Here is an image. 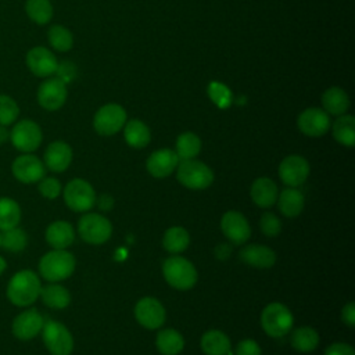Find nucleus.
<instances>
[{
	"mask_svg": "<svg viewBox=\"0 0 355 355\" xmlns=\"http://www.w3.org/2000/svg\"><path fill=\"white\" fill-rule=\"evenodd\" d=\"M39 276L31 269L17 272L7 284V297L17 306L32 305L40 295Z\"/></svg>",
	"mask_w": 355,
	"mask_h": 355,
	"instance_id": "f257e3e1",
	"label": "nucleus"
},
{
	"mask_svg": "<svg viewBox=\"0 0 355 355\" xmlns=\"http://www.w3.org/2000/svg\"><path fill=\"white\" fill-rule=\"evenodd\" d=\"M76 266L75 257L67 250H51L39 261V272L43 279L57 283L68 279Z\"/></svg>",
	"mask_w": 355,
	"mask_h": 355,
	"instance_id": "f03ea898",
	"label": "nucleus"
},
{
	"mask_svg": "<svg viewBox=\"0 0 355 355\" xmlns=\"http://www.w3.org/2000/svg\"><path fill=\"white\" fill-rule=\"evenodd\" d=\"M162 275L165 282L176 290H189L197 283L198 275L196 266L184 257L172 255L162 263Z\"/></svg>",
	"mask_w": 355,
	"mask_h": 355,
	"instance_id": "7ed1b4c3",
	"label": "nucleus"
},
{
	"mask_svg": "<svg viewBox=\"0 0 355 355\" xmlns=\"http://www.w3.org/2000/svg\"><path fill=\"white\" fill-rule=\"evenodd\" d=\"M176 169L179 183L190 190H204L214 182L212 169L196 158L179 161Z\"/></svg>",
	"mask_w": 355,
	"mask_h": 355,
	"instance_id": "20e7f679",
	"label": "nucleus"
},
{
	"mask_svg": "<svg viewBox=\"0 0 355 355\" xmlns=\"http://www.w3.org/2000/svg\"><path fill=\"white\" fill-rule=\"evenodd\" d=\"M294 318L291 311L282 302H270L268 304L261 313V326L262 330L273 337L279 338L293 329Z\"/></svg>",
	"mask_w": 355,
	"mask_h": 355,
	"instance_id": "39448f33",
	"label": "nucleus"
},
{
	"mask_svg": "<svg viewBox=\"0 0 355 355\" xmlns=\"http://www.w3.org/2000/svg\"><path fill=\"white\" fill-rule=\"evenodd\" d=\"M42 337L51 355H71L73 349V337L61 322L44 320Z\"/></svg>",
	"mask_w": 355,
	"mask_h": 355,
	"instance_id": "423d86ee",
	"label": "nucleus"
},
{
	"mask_svg": "<svg viewBox=\"0 0 355 355\" xmlns=\"http://www.w3.org/2000/svg\"><path fill=\"white\" fill-rule=\"evenodd\" d=\"M64 201L75 212H86L96 204V191L85 179H72L64 187Z\"/></svg>",
	"mask_w": 355,
	"mask_h": 355,
	"instance_id": "0eeeda50",
	"label": "nucleus"
},
{
	"mask_svg": "<svg viewBox=\"0 0 355 355\" xmlns=\"http://www.w3.org/2000/svg\"><path fill=\"white\" fill-rule=\"evenodd\" d=\"M78 233L83 241L98 245L111 237L112 225L100 214H85L78 222Z\"/></svg>",
	"mask_w": 355,
	"mask_h": 355,
	"instance_id": "6e6552de",
	"label": "nucleus"
},
{
	"mask_svg": "<svg viewBox=\"0 0 355 355\" xmlns=\"http://www.w3.org/2000/svg\"><path fill=\"white\" fill-rule=\"evenodd\" d=\"M126 123V111L122 105L110 103L100 107L93 118L94 130L101 136H112L118 133Z\"/></svg>",
	"mask_w": 355,
	"mask_h": 355,
	"instance_id": "1a4fd4ad",
	"label": "nucleus"
},
{
	"mask_svg": "<svg viewBox=\"0 0 355 355\" xmlns=\"http://www.w3.org/2000/svg\"><path fill=\"white\" fill-rule=\"evenodd\" d=\"M42 137L40 126L31 119H22L17 122L10 132V140L12 146L22 153L35 151L40 146Z\"/></svg>",
	"mask_w": 355,
	"mask_h": 355,
	"instance_id": "9d476101",
	"label": "nucleus"
},
{
	"mask_svg": "<svg viewBox=\"0 0 355 355\" xmlns=\"http://www.w3.org/2000/svg\"><path fill=\"white\" fill-rule=\"evenodd\" d=\"M136 320L148 330L159 329L166 318L164 305L154 297L140 298L135 305Z\"/></svg>",
	"mask_w": 355,
	"mask_h": 355,
	"instance_id": "9b49d317",
	"label": "nucleus"
},
{
	"mask_svg": "<svg viewBox=\"0 0 355 355\" xmlns=\"http://www.w3.org/2000/svg\"><path fill=\"white\" fill-rule=\"evenodd\" d=\"M330 115L318 107L304 110L297 118V126L301 133L309 137H320L330 129Z\"/></svg>",
	"mask_w": 355,
	"mask_h": 355,
	"instance_id": "f8f14e48",
	"label": "nucleus"
},
{
	"mask_svg": "<svg viewBox=\"0 0 355 355\" xmlns=\"http://www.w3.org/2000/svg\"><path fill=\"white\" fill-rule=\"evenodd\" d=\"M67 85L57 76L44 79L37 89V103L47 111L61 108L67 100Z\"/></svg>",
	"mask_w": 355,
	"mask_h": 355,
	"instance_id": "ddd939ff",
	"label": "nucleus"
},
{
	"mask_svg": "<svg viewBox=\"0 0 355 355\" xmlns=\"http://www.w3.org/2000/svg\"><path fill=\"white\" fill-rule=\"evenodd\" d=\"M308 161L297 154L287 155L279 165V176L282 182L288 187L301 186L309 176Z\"/></svg>",
	"mask_w": 355,
	"mask_h": 355,
	"instance_id": "4468645a",
	"label": "nucleus"
},
{
	"mask_svg": "<svg viewBox=\"0 0 355 355\" xmlns=\"http://www.w3.org/2000/svg\"><path fill=\"white\" fill-rule=\"evenodd\" d=\"M12 175L17 180L31 184L44 178V164L36 155L25 153L17 157L11 165Z\"/></svg>",
	"mask_w": 355,
	"mask_h": 355,
	"instance_id": "2eb2a0df",
	"label": "nucleus"
},
{
	"mask_svg": "<svg viewBox=\"0 0 355 355\" xmlns=\"http://www.w3.org/2000/svg\"><path fill=\"white\" fill-rule=\"evenodd\" d=\"M220 230L233 244H243L251 237V226L239 211H227L220 219Z\"/></svg>",
	"mask_w": 355,
	"mask_h": 355,
	"instance_id": "dca6fc26",
	"label": "nucleus"
},
{
	"mask_svg": "<svg viewBox=\"0 0 355 355\" xmlns=\"http://www.w3.org/2000/svg\"><path fill=\"white\" fill-rule=\"evenodd\" d=\"M26 65L33 75L39 78H49L55 73L58 61L49 49L36 46L26 53Z\"/></svg>",
	"mask_w": 355,
	"mask_h": 355,
	"instance_id": "f3484780",
	"label": "nucleus"
},
{
	"mask_svg": "<svg viewBox=\"0 0 355 355\" xmlns=\"http://www.w3.org/2000/svg\"><path fill=\"white\" fill-rule=\"evenodd\" d=\"M44 319L36 308H29L21 312L12 322V334L22 340L28 341L36 337L43 327Z\"/></svg>",
	"mask_w": 355,
	"mask_h": 355,
	"instance_id": "a211bd4d",
	"label": "nucleus"
},
{
	"mask_svg": "<svg viewBox=\"0 0 355 355\" xmlns=\"http://www.w3.org/2000/svg\"><path fill=\"white\" fill-rule=\"evenodd\" d=\"M179 157L176 155L175 150L171 148H159L153 151L147 161H146V168L147 172L158 179L169 176L172 172H175L178 164H179Z\"/></svg>",
	"mask_w": 355,
	"mask_h": 355,
	"instance_id": "6ab92c4d",
	"label": "nucleus"
},
{
	"mask_svg": "<svg viewBox=\"0 0 355 355\" xmlns=\"http://www.w3.org/2000/svg\"><path fill=\"white\" fill-rule=\"evenodd\" d=\"M72 161V148L68 143L55 140L44 151V166L53 172H64Z\"/></svg>",
	"mask_w": 355,
	"mask_h": 355,
	"instance_id": "aec40b11",
	"label": "nucleus"
},
{
	"mask_svg": "<svg viewBox=\"0 0 355 355\" xmlns=\"http://www.w3.org/2000/svg\"><path fill=\"white\" fill-rule=\"evenodd\" d=\"M240 259L254 268L266 269L275 265L276 254L270 247L262 244H250L240 250L239 252Z\"/></svg>",
	"mask_w": 355,
	"mask_h": 355,
	"instance_id": "412c9836",
	"label": "nucleus"
},
{
	"mask_svg": "<svg viewBox=\"0 0 355 355\" xmlns=\"http://www.w3.org/2000/svg\"><path fill=\"white\" fill-rule=\"evenodd\" d=\"M251 200L261 208H270L276 204L279 189L277 184L269 178H258L252 182L250 189Z\"/></svg>",
	"mask_w": 355,
	"mask_h": 355,
	"instance_id": "4be33fe9",
	"label": "nucleus"
},
{
	"mask_svg": "<svg viewBox=\"0 0 355 355\" xmlns=\"http://www.w3.org/2000/svg\"><path fill=\"white\" fill-rule=\"evenodd\" d=\"M75 240V230L71 223L65 220H55L46 229V241L54 250H65Z\"/></svg>",
	"mask_w": 355,
	"mask_h": 355,
	"instance_id": "5701e85b",
	"label": "nucleus"
},
{
	"mask_svg": "<svg viewBox=\"0 0 355 355\" xmlns=\"http://www.w3.org/2000/svg\"><path fill=\"white\" fill-rule=\"evenodd\" d=\"M200 345L205 355H232L229 337L216 329L205 331L200 340Z\"/></svg>",
	"mask_w": 355,
	"mask_h": 355,
	"instance_id": "b1692460",
	"label": "nucleus"
},
{
	"mask_svg": "<svg viewBox=\"0 0 355 355\" xmlns=\"http://www.w3.org/2000/svg\"><path fill=\"white\" fill-rule=\"evenodd\" d=\"M277 207L280 212L287 218H297L305 207L304 194L297 187H288L277 196Z\"/></svg>",
	"mask_w": 355,
	"mask_h": 355,
	"instance_id": "393cba45",
	"label": "nucleus"
},
{
	"mask_svg": "<svg viewBox=\"0 0 355 355\" xmlns=\"http://www.w3.org/2000/svg\"><path fill=\"white\" fill-rule=\"evenodd\" d=\"M322 105L329 115L340 116L349 108V97L341 87L331 86L323 92Z\"/></svg>",
	"mask_w": 355,
	"mask_h": 355,
	"instance_id": "a878e982",
	"label": "nucleus"
},
{
	"mask_svg": "<svg viewBox=\"0 0 355 355\" xmlns=\"http://www.w3.org/2000/svg\"><path fill=\"white\" fill-rule=\"evenodd\" d=\"M123 137L132 148H143L151 140L148 126L140 119H130L123 125Z\"/></svg>",
	"mask_w": 355,
	"mask_h": 355,
	"instance_id": "bb28decb",
	"label": "nucleus"
},
{
	"mask_svg": "<svg viewBox=\"0 0 355 355\" xmlns=\"http://www.w3.org/2000/svg\"><path fill=\"white\" fill-rule=\"evenodd\" d=\"M330 128L337 143L345 147H352L355 144V118L352 115L343 114L337 116Z\"/></svg>",
	"mask_w": 355,
	"mask_h": 355,
	"instance_id": "cd10ccee",
	"label": "nucleus"
},
{
	"mask_svg": "<svg viewBox=\"0 0 355 355\" xmlns=\"http://www.w3.org/2000/svg\"><path fill=\"white\" fill-rule=\"evenodd\" d=\"M155 345L162 355H178L184 348V338L175 329H162L157 334Z\"/></svg>",
	"mask_w": 355,
	"mask_h": 355,
	"instance_id": "c85d7f7f",
	"label": "nucleus"
},
{
	"mask_svg": "<svg viewBox=\"0 0 355 355\" xmlns=\"http://www.w3.org/2000/svg\"><path fill=\"white\" fill-rule=\"evenodd\" d=\"M290 343L293 348L298 352H312L319 345V334L311 326H301L293 330L290 336Z\"/></svg>",
	"mask_w": 355,
	"mask_h": 355,
	"instance_id": "c756f323",
	"label": "nucleus"
},
{
	"mask_svg": "<svg viewBox=\"0 0 355 355\" xmlns=\"http://www.w3.org/2000/svg\"><path fill=\"white\" fill-rule=\"evenodd\" d=\"M42 301L54 309H64L69 305L71 302V294L69 291L58 284V283H49L40 288V295Z\"/></svg>",
	"mask_w": 355,
	"mask_h": 355,
	"instance_id": "7c9ffc66",
	"label": "nucleus"
},
{
	"mask_svg": "<svg viewBox=\"0 0 355 355\" xmlns=\"http://www.w3.org/2000/svg\"><path fill=\"white\" fill-rule=\"evenodd\" d=\"M189 244H190V234L182 226H171L164 233L162 245L168 252L173 255L183 252L189 247Z\"/></svg>",
	"mask_w": 355,
	"mask_h": 355,
	"instance_id": "2f4dec72",
	"label": "nucleus"
},
{
	"mask_svg": "<svg viewBox=\"0 0 355 355\" xmlns=\"http://www.w3.org/2000/svg\"><path fill=\"white\" fill-rule=\"evenodd\" d=\"M201 139L193 132H183L178 136L175 144V153L179 159H193L201 151Z\"/></svg>",
	"mask_w": 355,
	"mask_h": 355,
	"instance_id": "473e14b6",
	"label": "nucleus"
},
{
	"mask_svg": "<svg viewBox=\"0 0 355 355\" xmlns=\"http://www.w3.org/2000/svg\"><path fill=\"white\" fill-rule=\"evenodd\" d=\"M21 220V208L17 201L8 197L0 198V230L18 226Z\"/></svg>",
	"mask_w": 355,
	"mask_h": 355,
	"instance_id": "72a5a7b5",
	"label": "nucleus"
},
{
	"mask_svg": "<svg viewBox=\"0 0 355 355\" xmlns=\"http://www.w3.org/2000/svg\"><path fill=\"white\" fill-rule=\"evenodd\" d=\"M25 11L37 25H44L53 18V4L50 0H26Z\"/></svg>",
	"mask_w": 355,
	"mask_h": 355,
	"instance_id": "f704fd0d",
	"label": "nucleus"
},
{
	"mask_svg": "<svg viewBox=\"0 0 355 355\" xmlns=\"http://www.w3.org/2000/svg\"><path fill=\"white\" fill-rule=\"evenodd\" d=\"M28 236L24 229L15 226L0 233V247L10 252H19L26 247Z\"/></svg>",
	"mask_w": 355,
	"mask_h": 355,
	"instance_id": "c9c22d12",
	"label": "nucleus"
},
{
	"mask_svg": "<svg viewBox=\"0 0 355 355\" xmlns=\"http://www.w3.org/2000/svg\"><path fill=\"white\" fill-rule=\"evenodd\" d=\"M47 39L51 47L61 53L71 50L73 46V36L71 31L62 25H53L47 32Z\"/></svg>",
	"mask_w": 355,
	"mask_h": 355,
	"instance_id": "e433bc0d",
	"label": "nucleus"
},
{
	"mask_svg": "<svg viewBox=\"0 0 355 355\" xmlns=\"http://www.w3.org/2000/svg\"><path fill=\"white\" fill-rule=\"evenodd\" d=\"M19 115V107L14 98L6 94H0V125L8 126L17 121Z\"/></svg>",
	"mask_w": 355,
	"mask_h": 355,
	"instance_id": "4c0bfd02",
	"label": "nucleus"
},
{
	"mask_svg": "<svg viewBox=\"0 0 355 355\" xmlns=\"http://www.w3.org/2000/svg\"><path fill=\"white\" fill-rule=\"evenodd\" d=\"M208 96L220 108H226L232 101L230 100L232 98L230 90L225 85L218 83V82H212L208 86Z\"/></svg>",
	"mask_w": 355,
	"mask_h": 355,
	"instance_id": "58836bf2",
	"label": "nucleus"
},
{
	"mask_svg": "<svg viewBox=\"0 0 355 355\" xmlns=\"http://www.w3.org/2000/svg\"><path fill=\"white\" fill-rule=\"evenodd\" d=\"M261 232L268 237H275L282 232V222L273 212H265L259 220Z\"/></svg>",
	"mask_w": 355,
	"mask_h": 355,
	"instance_id": "ea45409f",
	"label": "nucleus"
},
{
	"mask_svg": "<svg viewBox=\"0 0 355 355\" xmlns=\"http://www.w3.org/2000/svg\"><path fill=\"white\" fill-rule=\"evenodd\" d=\"M39 191L44 198L54 200L61 193V183L55 178H43L39 180Z\"/></svg>",
	"mask_w": 355,
	"mask_h": 355,
	"instance_id": "a19ab883",
	"label": "nucleus"
},
{
	"mask_svg": "<svg viewBox=\"0 0 355 355\" xmlns=\"http://www.w3.org/2000/svg\"><path fill=\"white\" fill-rule=\"evenodd\" d=\"M55 73H57V78L61 79L67 85L68 82L73 80V78L76 76L75 64L71 61H62L61 64H58Z\"/></svg>",
	"mask_w": 355,
	"mask_h": 355,
	"instance_id": "79ce46f5",
	"label": "nucleus"
},
{
	"mask_svg": "<svg viewBox=\"0 0 355 355\" xmlns=\"http://www.w3.org/2000/svg\"><path fill=\"white\" fill-rule=\"evenodd\" d=\"M236 355H261V347L257 341L244 338L237 344Z\"/></svg>",
	"mask_w": 355,
	"mask_h": 355,
	"instance_id": "37998d69",
	"label": "nucleus"
},
{
	"mask_svg": "<svg viewBox=\"0 0 355 355\" xmlns=\"http://www.w3.org/2000/svg\"><path fill=\"white\" fill-rule=\"evenodd\" d=\"M324 355H355V351L347 343H333L324 349Z\"/></svg>",
	"mask_w": 355,
	"mask_h": 355,
	"instance_id": "c03bdc74",
	"label": "nucleus"
},
{
	"mask_svg": "<svg viewBox=\"0 0 355 355\" xmlns=\"http://www.w3.org/2000/svg\"><path fill=\"white\" fill-rule=\"evenodd\" d=\"M341 320L351 329L355 326V302L354 301H349L343 306Z\"/></svg>",
	"mask_w": 355,
	"mask_h": 355,
	"instance_id": "a18cd8bd",
	"label": "nucleus"
},
{
	"mask_svg": "<svg viewBox=\"0 0 355 355\" xmlns=\"http://www.w3.org/2000/svg\"><path fill=\"white\" fill-rule=\"evenodd\" d=\"M215 255H216V258L220 259V261L227 259L229 255H230V245H227V244H219V245H216V248H215Z\"/></svg>",
	"mask_w": 355,
	"mask_h": 355,
	"instance_id": "49530a36",
	"label": "nucleus"
},
{
	"mask_svg": "<svg viewBox=\"0 0 355 355\" xmlns=\"http://www.w3.org/2000/svg\"><path fill=\"white\" fill-rule=\"evenodd\" d=\"M97 202H98V207H100L101 209H104V211L111 209L112 205H114V200H112V197H111L110 194H103V196L98 198Z\"/></svg>",
	"mask_w": 355,
	"mask_h": 355,
	"instance_id": "de8ad7c7",
	"label": "nucleus"
},
{
	"mask_svg": "<svg viewBox=\"0 0 355 355\" xmlns=\"http://www.w3.org/2000/svg\"><path fill=\"white\" fill-rule=\"evenodd\" d=\"M8 139H10V132L7 130L6 126L0 125V144L6 143Z\"/></svg>",
	"mask_w": 355,
	"mask_h": 355,
	"instance_id": "09e8293b",
	"label": "nucleus"
},
{
	"mask_svg": "<svg viewBox=\"0 0 355 355\" xmlns=\"http://www.w3.org/2000/svg\"><path fill=\"white\" fill-rule=\"evenodd\" d=\"M7 268V263H6V261H4V258L3 257H0V275L4 272V269Z\"/></svg>",
	"mask_w": 355,
	"mask_h": 355,
	"instance_id": "8fccbe9b",
	"label": "nucleus"
}]
</instances>
